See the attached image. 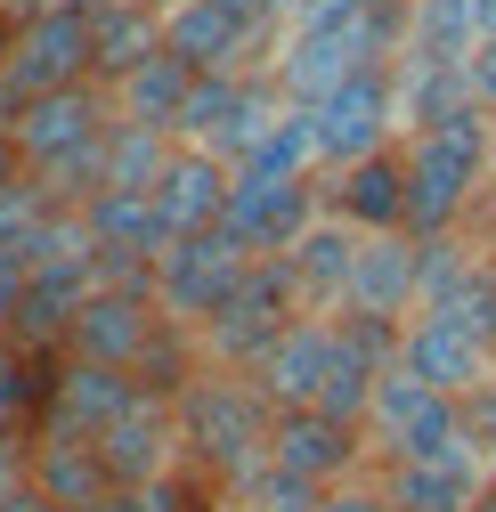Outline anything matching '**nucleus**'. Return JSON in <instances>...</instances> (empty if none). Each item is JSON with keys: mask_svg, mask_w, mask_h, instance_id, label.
I'll return each instance as SVG.
<instances>
[{"mask_svg": "<svg viewBox=\"0 0 496 512\" xmlns=\"http://www.w3.org/2000/svg\"><path fill=\"white\" fill-rule=\"evenodd\" d=\"M171 407H179V456H188V472H196L212 496H228L244 472L269 464V423H277V407L261 399L253 374L196 366V374L171 391Z\"/></svg>", "mask_w": 496, "mask_h": 512, "instance_id": "f257e3e1", "label": "nucleus"}, {"mask_svg": "<svg viewBox=\"0 0 496 512\" xmlns=\"http://www.w3.org/2000/svg\"><path fill=\"white\" fill-rule=\"evenodd\" d=\"M496 114H464L440 131H415L407 147V236H456L472 204H488V163H496Z\"/></svg>", "mask_w": 496, "mask_h": 512, "instance_id": "f03ea898", "label": "nucleus"}, {"mask_svg": "<svg viewBox=\"0 0 496 512\" xmlns=\"http://www.w3.org/2000/svg\"><path fill=\"white\" fill-rule=\"evenodd\" d=\"M98 82V17L90 9H33L17 17V41L0 57V131L57 90H82Z\"/></svg>", "mask_w": 496, "mask_h": 512, "instance_id": "7ed1b4c3", "label": "nucleus"}, {"mask_svg": "<svg viewBox=\"0 0 496 512\" xmlns=\"http://www.w3.org/2000/svg\"><path fill=\"white\" fill-rule=\"evenodd\" d=\"M366 456H375V472L431 464V456H472L464 447V399L431 391L415 366H391L375 407H366Z\"/></svg>", "mask_w": 496, "mask_h": 512, "instance_id": "20e7f679", "label": "nucleus"}, {"mask_svg": "<svg viewBox=\"0 0 496 512\" xmlns=\"http://www.w3.org/2000/svg\"><path fill=\"white\" fill-rule=\"evenodd\" d=\"M293 317H309L293 269H285V261H253V277H244V285L220 301V317L196 334V358H204V366H228V374H253V366L293 334Z\"/></svg>", "mask_w": 496, "mask_h": 512, "instance_id": "39448f33", "label": "nucleus"}, {"mask_svg": "<svg viewBox=\"0 0 496 512\" xmlns=\"http://www.w3.org/2000/svg\"><path fill=\"white\" fill-rule=\"evenodd\" d=\"M277 114H285V90H277L269 66L204 74L196 98H188V122H179V147H204V155H220V163H244Z\"/></svg>", "mask_w": 496, "mask_h": 512, "instance_id": "423d86ee", "label": "nucleus"}, {"mask_svg": "<svg viewBox=\"0 0 496 512\" xmlns=\"http://www.w3.org/2000/svg\"><path fill=\"white\" fill-rule=\"evenodd\" d=\"M253 277V252H244L228 228H204V236H179L163 261H155V301H163V317L171 326H188V334H204L212 317H220V301Z\"/></svg>", "mask_w": 496, "mask_h": 512, "instance_id": "0eeeda50", "label": "nucleus"}, {"mask_svg": "<svg viewBox=\"0 0 496 512\" xmlns=\"http://www.w3.org/2000/svg\"><path fill=\"white\" fill-rule=\"evenodd\" d=\"M285 17L269 9V0H171L163 9V49L188 57L196 74H244L261 66V41L277 33Z\"/></svg>", "mask_w": 496, "mask_h": 512, "instance_id": "6e6552de", "label": "nucleus"}, {"mask_svg": "<svg viewBox=\"0 0 496 512\" xmlns=\"http://www.w3.org/2000/svg\"><path fill=\"white\" fill-rule=\"evenodd\" d=\"M309 122H318L326 171H350V163H366V155L399 147V139H407V122H399V66L350 74L342 90H326L318 106H309Z\"/></svg>", "mask_w": 496, "mask_h": 512, "instance_id": "1a4fd4ad", "label": "nucleus"}, {"mask_svg": "<svg viewBox=\"0 0 496 512\" xmlns=\"http://www.w3.org/2000/svg\"><path fill=\"white\" fill-rule=\"evenodd\" d=\"M269 464H285V472L309 480V488H342V480H358V472H375V456H366V423L326 415V407H277V423H269Z\"/></svg>", "mask_w": 496, "mask_h": 512, "instance_id": "9d476101", "label": "nucleus"}, {"mask_svg": "<svg viewBox=\"0 0 496 512\" xmlns=\"http://www.w3.org/2000/svg\"><path fill=\"white\" fill-rule=\"evenodd\" d=\"M90 447L106 456V472H114L122 496H131V488H163V480L188 472V456H179V407H171V391H139Z\"/></svg>", "mask_w": 496, "mask_h": 512, "instance_id": "9b49d317", "label": "nucleus"}, {"mask_svg": "<svg viewBox=\"0 0 496 512\" xmlns=\"http://www.w3.org/2000/svg\"><path fill=\"white\" fill-rule=\"evenodd\" d=\"M399 366H415L431 391H448V399L496 391V342L472 334L464 317H448V309H415L399 326Z\"/></svg>", "mask_w": 496, "mask_h": 512, "instance_id": "f8f14e48", "label": "nucleus"}, {"mask_svg": "<svg viewBox=\"0 0 496 512\" xmlns=\"http://www.w3.org/2000/svg\"><path fill=\"white\" fill-rule=\"evenodd\" d=\"M326 220V187L318 179H244L228 196V236L253 252V261H285V252Z\"/></svg>", "mask_w": 496, "mask_h": 512, "instance_id": "ddd939ff", "label": "nucleus"}, {"mask_svg": "<svg viewBox=\"0 0 496 512\" xmlns=\"http://www.w3.org/2000/svg\"><path fill=\"white\" fill-rule=\"evenodd\" d=\"M82 228H90V252L106 277H155V261L179 244L171 220L155 212V196H139V187H98L82 204Z\"/></svg>", "mask_w": 496, "mask_h": 512, "instance_id": "4468645a", "label": "nucleus"}, {"mask_svg": "<svg viewBox=\"0 0 496 512\" xmlns=\"http://www.w3.org/2000/svg\"><path fill=\"white\" fill-rule=\"evenodd\" d=\"M147 382L114 374V366H90V358H49V391H41V423L33 439H98L122 407H131Z\"/></svg>", "mask_w": 496, "mask_h": 512, "instance_id": "2eb2a0df", "label": "nucleus"}, {"mask_svg": "<svg viewBox=\"0 0 496 512\" xmlns=\"http://www.w3.org/2000/svg\"><path fill=\"white\" fill-rule=\"evenodd\" d=\"M423 309V236H366L358 277H350V317L407 326Z\"/></svg>", "mask_w": 496, "mask_h": 512, "instance_id": "dca6fc26", "label": "nucleus"}, {"mask_svg": "<svg viewBox=\"0 0 496 512\" xmlns=\"http://www.w3.org/2000/svg\"><path fill=\"white\" fill-rule=\"evenodd\" d=\"M326 212L366 236H407V147H383L350 171H326Z\"/></svg>", "mask_w": 496, "mask_h": 512, "instance_id": "f3484780", "label": "nucleus"}, {"mask_svg": "<svg viewBox=\"0 0 496 512\" xmlns=\"http://www.w3.org/2000/svg\"><path fill=\"white\" fill-rule=\"evenodd\" d=\"M228 196H236V163L204 155V147H179L155 179V212L171 220V236H204L228 228Z\"/></svg>", "mask_w": 496, "mask_h": 512, "instance_id": "a211bd4d", "label": "nucleus"}, {"mask_svg": "<svg viewBox=\"0 0 496 512\" xmlns=\"http://www.w3.org/2000/svg\"><path fill=\"white\" fill-rule=\"evenodd\" d=\"M358 252H366V228H350V220H318L293 252H285V269H293V285H301V301L318 309V317H342L350 309V277H358Z\"/></svg>", "mask_w": 496, "mask_h": 512, "instance_id": "6ab92c4d", "label": "nucleus"}, {"mask_svg": "<svg viewBox=\"0 0 496 512\" xmlns=\"http://www.w3.org/2000/svg\"><path fill=\"white\" fill-rule=\"evenodd\" d=\"M196 66L188 57H171V49H155L147 66H131L114 82V114L122 122H139V131H163V139H179V122H188V98H196Z\"/></svg>", "mask_w": 496, "mask_h": 512, "instance_id": "aec40b11", "label": "nucleus"}, {"mask_svg": "<svg viewBox=\"0 0 496 512\" xmlns=\"http://www.w3.org/2000/svg\"><path fill=\"white\" fill-rule=\"evenodd\" d=\"M33 488L57 504V512H106L122 488L106 472V456L90 439H33Z\"/></svg>", "mask_w": 496, "mask_h": 512, "instance_id": "412c9836", "label": "nucleus"}, {"mask_svg": "<svg viewBox=\"0 0 496 512\" xmlns=\"http://www.w3.org/2000/svg\"><path fill=\"white\" fill-rule=\"evenodd\" d=\"M383 488H391L399 512H472L496 488V472L480 456H431V464H391Z\"/></svg>", "mask_w": 496, "mask_h": 512, "instance_id": "4be33fe9", "label": "nucleus"}, {"mask_svg": "<svg viewBox=\"0 0 496 512\" xmlns=\"http://www.w3.org/2000/svg\"><path fill=\"white\" fill-rule=\"evenodd\" d=\"M155 49H163V9H147V0H114V9H98V82L106 90L131 66H147Z\"/></svg>", "mask_w": 496, "mask_h": 512, "instance_id": "5701e85b", "label": "nucleus"}, {"mask_svg": "<svg viewBox=\"0 0 496 512\" xmlns=\"http://www.w3.org/2000/svg\"><path fill=\"white\" fill-rule=\"evenodd\" d=\"M41 391H49V358H33L25 342L0 334V447H9V439H33Z\"/></svg>", "mask_w": 496, "mask_h": 512, "instance_id": "b1692460", "label": "nucleus"}, {"mask_svg": "<svg viewBox=\"0 0 496 512\" xmlns=\"http://www.w3.org/2000/svg\"><path fill=\"white\" fill-rule=\"evenodd\" d=\"M171 155H179V139H163V131H139V122H114L98 187H139V196H155V179H163V163H171Z\"/></svg>", "mask_w": 496, "mask_h": 512, "instance_id": "393cba45", "label": "nucleus"}, {"mask_svg": "<svg viewBox=\"0 0 496 512\" xmlns=\"http://www.w3.org/2000/svg\"><path fill=\"white\" fill-rule=\"evenodd\" d=\"M318 512H399V504H391V488H383V472H358V480H342V488H326V496H318Z\"/></svg>", "mask_w": 496, "mask_h": 512, "instance_id": "a878e982", "label": "nucleus"}, {"mask_svg": "<svg viewBox=\"0 0 496 512\" xmlns=\"http://www.w3.org/2000/svg\"><path fill=\"white\" fill-rule=\"evenodd\" d=\"M25 277H33V261L17 244H0V334L17 326V301H25Z\"/></svg>", "mask_w": 496, "mask_h": 512, "instance_id": "bb28decb", "label": "nucleus"}, {"mask_svg": "<svg viewBox=\"0 0 496 512\" xmlns=\"http://www.w3.org/2000/svg\"><path fill=\"white\" fill-rule=\"evenodd\" d=\"M25 488H33V439H9L0 447V512H9Z\"/></svg>", "mask_w": 496, "mask_h": 512, "instance_id": "cd10ccee", "label": "nucleus"}, {"mask_svg": "<svg viewBox=\"0 0 496 512\" xmlns=\"http://www.w3.org/2000/svg\"><path fill=\"white\" fill-rule=\"evenodd\" d=\"M464 74H472V98H480V106L496 114V33H488V41L472 49V66H464Z\"/></svg>", "mask_w": 496, "mask_h": 512, "instance_id": "c85d7f7f", "label": "nucleus"}, {"mask_svg": "<svg viewBox=\"0 0 496 512\" xmlns=\"http://www.w3.org/2000/svg\"><path fill=\"white\" fill-rule=\"evenodd\" d=\"M9 512H57V504H49V496H41V488H25V496H17V504H9Z\"/></svg>", "mask_w": 496, "mask_h": 512, "instance_id": "c756f323", "label": "nucleus"}, {"mask_svg": "<svg viewBox=\"0 0 496 512\" xmlns=\"http://www.w3.org/2000/svg\"><path fill=\"white\" fill-rule=\"evenodd\" d=\"M488 212H496V163H488Z\"/></svg>", "mask_w": 496, "mask_h": 512, "instance_id": "7c9ffc66", "label": "nucleus"}, {"mask_svg": "<svg viewBox=\"0 0 496 512\" xmlns=\"http://www.w3.org/2000/svg\"><path fill=\"white\" fill-rule=\"evenodd\" d=\"M472 512H496V488H488V496H480V504H472Z\"/></svg>", "mask_w": 496, "mask_h": 512, "instance_id": "2f4dec72", "label": "nucleus"}]
</instances>
